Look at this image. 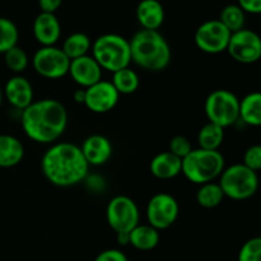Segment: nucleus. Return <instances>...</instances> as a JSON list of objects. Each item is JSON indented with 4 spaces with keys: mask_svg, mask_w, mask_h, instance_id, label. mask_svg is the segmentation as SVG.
<instances>
[{
    "mask_svg": "<svg viewBox=\"0 0 261 261\" xmlns=\"http://www.w3.org/2000/svg\"><path fill=\"white\" fill-rule=\"evenodd\" d=\"M20 124L24 134L32 142L54 144L66 130L68 111L58 99H38L23 110Z\"/></svg>",
    "mask_w": 261,
    "mask_h": 261,
    "instance_id": "nucleus-1",
    "label": "nucleus"
},
{
    "mask_svg": "<svg viewBox=\"0 0 261 261\" xmlns=\"http://www.w3.org/2000/svg\"><path fill=\"white\" fill-rule=\"evenodd\" d=\"M89 165L74 143H54L41 160V171L48 182L58 188L78 185L88 175Z\"/></svg>",
    "mask_w": 261,
    "mask_h": 261,
    "instance_id": "nucleus-2",
    "label": "nucleus"
},
{
    "mask_svg": "<svg viewBox=\"0 0 261 261\" xmlns=\"http://www.w3.org/2000/svg\"><path fill=\"white\" fill-rule=\"evenodd\" d=\"M132 63L149 71H162L170 65L171 47L158 31L140 30L129 41Z\"/></svg>",
    "mask_w": 261,
    "mask_h": 261,
    "instance_id": "nucleus-3",
    "label": "nucleus"
},
{
    "mask_svg": "<svg viewBox=\"0 0 261 261\" xmlns=\"http://www.w3.org/2000/svg\"><path fill=\"white\" fill-rule=\"evenodd\" d=\"M224 170V157L219 150L193 149L181 160V173L195 185L212 182Z\"/></svg>",
    "mask_w": 261,
    "mask_h": 261,
    "instance_id": "nucleus-4",
    "label": "nucleus"
},
{
    "mask_svg": "<svg viewBox=\"0 0 261 261\" xmlns=\"http://www.w3.org/2000/svg\"><path fill=\"white\" fill-rule=\"evenodd\" d=\"M92 58L102 70L115 73L127 68L132 63L129 40L116 33L102 35L92 43Z\"/></svg>",
    "mask_w": 261,
    "mask_h": 261,
    "instance_id": "nucleus-5",
    "label": "nucleus"
},
{
    "mask_svg": "<svg viewBox=\"0 0 261 261\" xmlns=\"http://www.w3.org/2000/svg\"><path fill=\"white\" fill-rule=\"evenodd\" d=\"M219 186L224 198L232 200H246L254 196L259 189V176L242 163L224 167L219 176Z\"/></svg>",
    "mask_w": 261,
    "mask_h": 261,
    "instance_id": "nucleus-6",
    "label": "nucleus"
},
{
    "mask_svg": "<svg viewBox=\"0 0 261 261\" xmlns=\"http://www.w3.org/2000/svg\"><path fill=\"white\" fill-rule=\"evenodd\" d=\"M239 97L228 89H216L211 92L204 103V111L208 121L223 129L239 121Z\"/></svg>",
    "mask_w": 261,
    "mask_h": 261,
    "instance_id": "nucleus-7",
    "label": "nucleus"
},
{
    "mask_svg": "<svg viewBox=\"0 0 261 261\" xmlns=\"http://www.w3.org/2000/svg\"><path fill=\"white\" fill-rule=\"evenodd\" d=\"M106 219L116 234L130 233V231L139 224V208L129 196H114L107 204Z\"/></svg>",
    "mask_w": 261,
    "mask_h": 261,
    "instance_id": "nucleus-8",
    "label": "nucleus"
},
{
    "mask_svg": "<svg viewBox=\"0 0 261 261\" xmlns=\"http://www.w3.org/2000/svg\"><path fill=\"white\" fill-rule=\"evenodd\" d=\"M32 66L46 79H60L68 74L70 60L56 46H41L32 58Z\"/></svg>",
    "mask_w": 261,
    "mask_h": 261,
    "instance_id": "nucleus-9",
    "label": "nucleus"
},
{
    "mask_svg": "<svg viewBox=\"0 0 261 261\" xmlns=\"http://www.w3.org/2000/svg\"><path fill=\"white\" fill-rule=\"evenodd\" d=\"M145 213L148 224L157 231H163L177 221L180 205L171 194L158 193L149 199Z\"/></svg>",
    "mask_w": 261,
    "mask_h": 261,
    "instance_id": "nucleus-10",
    "label": "nucleus"
},
{
    "mask_svg": "<svg viewBox=\"0 0 261 261\" xmlns=\"http://www.w3.org/2000/svg\"><path fill=\"white\" fill-rule=\"evenodd\" d=\"M231 32L218 19L201 23L195 31L194 41L196 47L209 55L224 53L228 46Z\"/></svg>",
    "mask_w": 261,
    "mask_h": 261,
    "instance_id": "nucleus-11",
    "label": "nucleus"
},
{
    "mask_svg": "<svg viewBox=\"0 0 261 261\" xmlns=\"http://www.w3.org/2000/svg\"><path fill=\"white\" fill-rule=\"evenodd\" d=\"M227 53L240 64L257 63L261 58V40L255 31L242 30L231 33Z\"/></svg>",
    "mask_w": 261,
    "mask_h": 261,
    "instance_id": "nucleus-12",
    "label": "nucleus"
},
{
    "mask_svg": "<svg viewBox=\"0 0 261 261\" xmlns=\"http://www.w3.org/2000/svg\"><path fill=\"white\" fill-rule=\"evenodd\" d=\"M120 94L109 81H99L98 83L86 88L84 106L93 114H107L117 106Z\"/></svg>",
    "mask_w": 261,
    "mask_h": 261,
    "instance_id": "nucleus-13",
    "label": "nucleus"
},
{
    "mask_svg": "<svg viewBox=\"0 0 261 261\" xmlns=\"http://www.w3.org/2000/svg\"><path fill=\"white\" fill-rule=\"evenodd\" d=\"M102 69L92 55L82 56V58L70 60L68 74L73 79L74 83L81 88H88L93 84L102 81Z\"/></svg>",
    "mask_w": 261,
    "mask_h": 261,
    "instance_id": "nucleus-14",
    "label": "nucleus"
},
{
    "mask_svg": "<svg viewBox=\"0 0 261 261\" xmlns=\"http://www.w3.org/2000/svg\"><path fill=\"white\" fill-rule=\"evenodd\" d=\"M3 94L15 110L23 111L33 102V88L31 82L23 75H13L5 83Z\"/></svg>",
    "mask_w": 261,
    "mask_h": 261,
    "instance_id": "nucleus-15",
    "label": "nucleus"
},
{
    "mask_svg": "<svg viewBox=\"0 0 261 261\" xmlns=\"http://www.w3.org/2000/svg\"><path fill=\"white\" fill-rule=\"evenodd\" d=\"M79 148L89 166L106 165L112 155L111 142L109 138L101 134L89 135Z\"/></svg>",
    "mask_w": 261,
    "mask_h": 261,
    "instance_id": "nucleus-16",
    "label": "nucleus"
},
{
    "mask_svg": "<svg viewBox=\"0 0 261 261\" xmlns=\"http://www.w3.org/2000/svg\"><path fill=\"white\" fill-rule=\"evenodd\" d=\"M32 32L41 46H55L61 36V25L58 17L41 12L33 20Z\"/></svg>",
    "mask_w": 261,
    "mask_h": 261,
    "instance_id": "nucleus-17",
    "label": "nucleus"
},
{
    "mask_svg": "<svg viewBox=\"0 0 261 261\" xmlns=\"http://www.w3.org/2000/svg\"><path fill=\"white\" fill-rule=\"evenodd\" d=\"M137 19L142 30L158 31L165 22V9L158 0H142L137 7Z\"/></svg>",
    "mask_w": 261,
    "mask_h": 261,
    "instance_id": "nucleus-18",
    "label": "nucleus"
},
{
    "mask_svg": "<svg viewBox=\"0 0 261 261\" xmlns=\"http://www.w3.org/2000/svg\"><path fill=\"white\" fill-rule=\"evenodd\" d=\"M150 172L160 180H171L181 173V160L172 153L161 152L150 161Z\"/></svg>",
    "mask_w": 261,
    "mask_h": 261,
    "instance_id": "nucleus-19",
    "label": "nucleus"
},
{
    "mask_svg": "<svg viewBox=\"0 0 261 261\" xmlns=\"http://www.w3.org/2000/svg\"><path fill=\"white\" fill-rule=\"evenodd\" d=\"M24 157V147L18 138L0 134V168L15 167Z\"/></svg>",
    "mask_w": 261,
    "mask_h": 261,
    "instance_id": "nucleus-20",
    "label": "nucleus"
},
{
    "mask_svg": "<svg viewBox=\"0 0 261 261\" xmlns=\"http://www.w3.org/2000/svg\"><path fill=\"white\" fill-rule=\"evenodd\" d=\"M160 231L149 224H138L129 233V245L139 251H150L160 244Z\"/></svg>",
    "mask_w": 261,
    "mask_h": 261,
    "instance_id": "nucleus-21",
    "label": "nucleus"
},
{
    "mask_svg": "<svg viewBox=\"0 0 261 261\" xmlns=\"http://www.w3.org/2000/svg\"><path fill=\"white\" fill-rule=\"evenodd\" d=\"M239 120L249 126L261 125V93L251 92L240 101Z\"/></svg>",
    "mask_w": 261,
    "mask_h": 261,
    "instance_id": "nucleus-22",
    "label": "nucleus"
},
{
    "mask_svg": "<svg viewBox=\"0 0 261 261\" xmlns=\"http://www.w3.org/2000/svg\"><path fill=\"white\" fill-rule=\"evenodd\" d=\"M91 47L92 42L88 35L83 32H75L65 38L61 50L68 56L69 60H74V59L88 55Z\"/></svg>",
    "mask_w": 261,
    "mask_h": 261,
    "instance_id": "nucleus-23",
    "label": "nucleus"
},
{
    "mask_svg": "<svg viewBox=\"0 0 261 261\" xmlns=\"http://www.w3.org/2000/svg\"><path fill=\"white\" fill-rule=\"evenodd\" d=\"M111 84L119 94H133L140 86V78L133 69L127 68L112 73Z\"/></svg>",
    "mask_w": 261,
    "mask_h": 261,
    "instance_id": "nucleus-24",
    "label": "nucleus"
},
{
    "mask_svg": "<svg viewBox=\"0 0 261 261\" xmlns=\"http://www.w3.org/2000/svg\"><path fill=\"white\" fill-rule=\"evenodd\" d=\"M224 140V129L213 124L206 122L198 133L199 148L206 150H219Z\"/></svg>",
    "mask_w": 261,
    "mask_h": 261,
    "instance_id": "nucleus-25",
    "label": "nucleus"
},
{
    "mask_svg": "<svg viewBox=\"0 0 261 261\" xmlns=\"http://www.w3.org/2000/svg\"><path fill=\"white\" fill-rule=\"evenodd\" d=\"M223 199L224 194L221 186L214 181L199 185L198 191H196V203L205 209L217 208L221 205Z\"/></svg>",
    "mask_w": 261,
    "mask_h": 261,
    "instance_id": "nucleus-26",
    "label": "nucleus"
},
{
    "mask_svg": "<svg viewBox=\"0 0 261 261\" xmlns=\"http://www.w3.org/2000/svg\"><path fill=\"white\" fill-rule=\"evenodd\" d=\"M218 20L229 32L233 33L245 28L246 15H245L244 10L237 4H228L222 9Z\"/></svg>",
    "mask_w": 261,
    "mask_h": 261,
    "instance_id": "nucleus-27",
    "label": "nucleus"
},
{
    "mask_svg": "<svg viewBox=\"0 0 261 261\" xmlns=\"http://www.w3.org/2000/svg\"><path fill=\"white\" fill-rule=\"evenodd\" d=\"M19 31L15 23L8 18L0 17V54L4 55L7 51L18 45Z\"/></svg>",
    "mask_w": 261,
    "mask_h": 261,
    "instance_id": "nucleus-28",
    "label": "nucleus"
},
{
    "mask_svg": "<svg viewBox=\"0 0 261 261\" xmlns=\"http://www.w3.org/2000/svg\"><path fill=\"white\" fill-rule=\"evenodd\" d=\"M4 63L12 73L20 75L30 65V58L27 53L17 45L4 54Z\"/></svg>",
    "mask_w": 261,
    "mask_h": 261,
    "instance_id": "nucleus-29",
    "label": "nucleus"
},
{
    "mask_svg": "<svg viewBox=\"0 0 261 261\" xmlns=\"http://www.w3.org/2000/svg\"><path fill=\"white\" fill-rule=\"evenodd\" d=\"M237 261H261V239L252 237L240 249Z\"/></svg>",
    "mask_w": 261,
    "mask_h": 261,
    "instance_id": "nucleus-30",
    "label": "nucleus"
},
{
    "mask_svg": "<svg viewBox=\"0 0 261 261\" xmlns=\"http://www.w3.org/2000/svg\"><path fill=\"white\" fill-rule=\"evenodd\" d=\"M193 149V145H191L190 140L188 138L184 137V135H176V137L171 139L170 150L168 152L172 153L173 155H176L180 160H184Z\"/></svg>",
    "mask_w": 261,
    "mask_h": 261,
    "instance_id": "nucleus-31",
    "label": "nucleus"
},
{
    "mask_svg": "<svg viewBox=\"0 0 261 261\" xmlns=\"http://www.w3.org/2000/svg\"><path fill=\"white\" fill-rule=\"evenodd\" d=\"M242 165L254 172H259L261 170V147L259 144H254L247 148L244 154Z\"/></svg>",
    "mask_w": 261,
    "mask_h": 261,
    "instance_id": "nucleus-32",
    "label": "nucleus"
},
{
    "mask_svg": "<svg viewBox=\"0 0 261 261\" xmlns=\"http://www.w3.org/2000/svg\"><path fill=\"white\" fill-rule=\"evenodd\" d=\"M94 261H129V259L121 250L109 249L99 252Z\"/></svg>",
    "mask_w": 261,
    "mask_h": 261,
    "instance_id": "nucleus-33",
    "label": "nucleus"
},
{
    "mask_svg": "<svg viewBox=\"0 0 261 261\" xmlns=\"http://www.w3.org/2000/svg\"><path fill=\"white\" fill-rule=\"evenodd\" d=\"M237 5L250 14H259L261 12V0H237Z\"/></svg>",
    "mask_w": 261,
    "mask_h": 261,
    "instance_id": "nucleus-34",
    "label": "nucleus"
},
{
    "mask_svg": "<svg viewBox=\"0 0 261 261\" xmlns=\"http://www.w3.org/2000/svg\"><path fill=\"white\" fill-rule=\"evenodd\" d=\"M63 0H38V5L42 13H54L60 8Z\"/></svg>",
    "mask_w": 261,
    "mask_h": 261,
    "instance_id": "nucleus-35",
    "label": "nucleus"
},
{
    "mask_svg": "<svg viewBox=\"0 0 261 261\" xmlns=\"http://www.w3.org/2000/svg\"><path fill=\"white\" fill-rule=\"evenodd\" d=\"M73 99L79 105H84V99H86V89L79 88L73 93Z\"/></svg>",
    "mask_w": 261,
    "mask_h": 261,
    "instance_id": "nucleus-36",
    "label": "nucleus"
},
{
    "mask_svg": "<svg viewBox=\"0 0 261 261\" xmlns=\"http://www.w3.org/2000/svg\"><path fill=\"white\" fill-rule=\"evenodd\" d=\"M117 242L122 246L129 244V233H119L117 234Z\"/></svg>",
    "mask_w": 261,
    "mask_h": 261,
    "instance_id": "nucleus-37",
    "label": "nucleus"
},
{
    "mask_svg": "<svg viewBox=\"0 0 261 261\" xmlns=\"http://www.w3.org/2000/svg\"><path fill=\"white\" fill-rule=\"evenodd\" d=\"M3 98H4V94H3V88L2 86H0V106H2L3 103Z\"/></svg>",
    "mask_w": 261,
    "mask_h": 261,
    "instance_id": "nucleus-38",
    "label": "nucleus"
}]
</instances>
